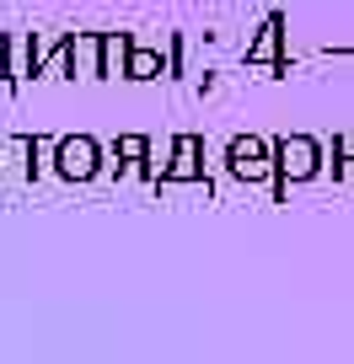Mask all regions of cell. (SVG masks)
Listing matches in <instances>:
<instances>
[{
  "label": "cell",
  "instance_id": "6da1fadb",
  "mask_svg": "<svg viewBox=\"0 0 354 364\" xmlns=\"http://www.w3.org/2000/svg\"><path fill=\"white\" fill-rule=\"evenodd\" d=\"M279 171L311 177V171H317V145H311V139H285V145H279Z\"/></svg>",
  "mask_w": 354,
  "mask_h": 364
},
{
  "label": "cell",
  "instance_id": "7a4b0ae2",
  "mask_svg": "<svg viewBox=\"0 0 354 364\" xmlns=\"http://www.w3.org/2000/svg\"><path fill=\"white\" fill-rule=\"evenodd\" d=\"M231 171H236V177H263V171H269V150H263L258 139H236V145H231Z\"/></svg>",
  "mask_w": 354,
  "mask_h": 364
}]
</instances>
